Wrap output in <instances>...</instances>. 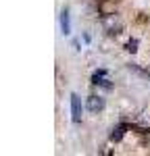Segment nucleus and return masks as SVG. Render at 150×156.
I'll list each match as a JSON object with an SVG mask.
<instances>
[{
  "label": "nucleus",
  "instance_id": "f257e3e1",
  "mask_svg": "<svg viewBox=\"0 0 150 156\" xmlns=\"http://www.w3.org/2000/svg\"><path fill=\"white\" fill-rule=\"evenodd\" d=\"M71 119L73 123H81V98L71 94Z\"/></svg>",
  "mask_w": 150,
  "mask_h": 156
},
{
  "label": "nucleus",
  "instance_id": "39448f33",
  "mask_svg": "<svg viewBox=\"0 0 150 156\" xmlns=\"http://www.w3.org/2000/svg\"><path fill=\"white\" fill-rule=\"evenodd\" d=\"M123 135H125V127L121 125V127L112 129V133H111V142H121V140H123Z\"/></svg>",
  "mask_w": 150,
  "mask_h": 156
},
{
  "label": "nucleus",
  "instance_id": "7ed1b4c3",
  "mask_svg": "<svg viewBox=\"0 0 150 156\" xmlns=\"http://www.w3.org/2000/svg\"><path fill=\"white\" fill-rule=\"evenodd\" d=\"M104 75H106V71H104V69L96 71L94 75H92V83H94V85H100V87H104V90H111L112 83H109V79H104Z\"/></svg>",
  "mask_w": 150,
  "mask_h": 156
},
{
  "label": "nucleus",
  "instance_id": "20e7f679",
  "mask_svg": "<svg viewBox=\"0 0 150 156\" xmlns=\"http://www.w3.org/2000/svg\"><path fill=\"white\" fill-rule=\"evenodd\" d=\"M61 25H62V34L71 31V23H69V11H62L61 15Z\"/></svg>",
  "mask_w": 150,
  "mask_h": 156
},
{
  "label": "nucleus",
  "instance_id": "423d86ee",
  "mask_svg": "<svg viewBox=\"0 0 150 156\" xmlns=\"http://www.w3.org/2000/svg\"><path fill=\"white\" fill-rule=\"evenodd\" d=\"M136 46H138V40H129V42H127V50H129V52H136Z\"/></svg>",
  "mask_w": 150,
  "mask_h": 156
},
{
  "label": "nucleus",
  "instance_id": "f03ea898",
  "mask_svg": "<svg viewBox=\"0 0 150 156\" xmlns=\"http://www.w3.org/2000/svg\"><path fill=\"white\" fill-rule=\"evenodd\" d=\"M86 106L90 112H100L102 108H104V98H100V96H90L86 100Z\"/></svg>",
  "mask_w": 150,
  "mask_h": 156
}]
</instances>
